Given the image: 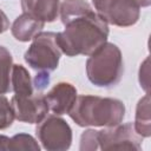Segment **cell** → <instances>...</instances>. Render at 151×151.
<instances>
[{
	"mask_svg": "<svg viewBox=\"0 0 151 151\" xmlns=\"http://www.w3.org/2000/svg\"><path fill=\"white\" fill-rule=\"evenodd\" d=\"M64 26V31L57 33V42L67 57H88L107 41L109 25L94 11L71 19Z\"/></svg>",
	"mask_w": 151,
	"mask_h": 151,
	"instance_id": "cell-1",
	"label": "cell"
},
{
	"mask_svg": "<svg viewBox=\"0 0 151 151\" xmlns=\"http://www.w3.org/2000/svg\"><path fill=\"white\" fill-rule=\"evenodd\" d=\"M67 114L81 127H111L123 122L125 105L116 98L83 94L77 97Z\"/></svg>",
	"mask_w": 151,
	"mask_h": 151,
	"instance_id": "cell-2",
	"label": "cell"
},
{
	"mask_svg": "<svg viewBox=\"0 0 151 151\" xmlns=\"http://www.w3.org/2000/svg\"><path fill=\"white\" fill-rule=\"evenodd\" d=\"M124 73V61L119 47L105 42L86 60L87 79L98 87L110 88L119 84Z\"/></svg>",
	"mask_w": 151,
	"mask_h": 151,
	"instance_id": "cell-3",
	"label": "cell"
},
{
	"mask_svg": "<svg viewBox=\"0 0 151 151\" xmlns=\"http://www.w3.org/2000/svg\"><path fill=\"white\" fill-rule=\"evenodd\" d=\"M61 57L60 47L57 42V33L40 32L33 38L32 44L24 54L25 61L35 71H54Z\"/></svg>",
	"mask_w": 151,
	"mask_h": 151,
	"instance_id": "cell-4",
	"label": "cell"
},
{
	"mask_svg": "<svg viewBox=\"0 0 151 151\" xmlns=\"http://www.w3.org/2000/svg\"><path fill=\"white\" fill-rule=\"evenodd\" d=\"M35 134L47 151H66L72 144V129L57 114L46 116L35 127Z\"/></svg>",
	"mask_w": 151,
	"mask_h": 151,
	"instance_id": "cell-5",
	"label": "cell"
},
{
	"mask_svg": "<svg viewBox=\"0 0 151 151\" xmlns=\"http://www.w3.org/2000/svg\"><path fill=\"white\" fill-rule=\"evenodd\" d=\"M96 13L109 25L133 26L140 17V7L132 0H92Z\"/></svg>",
	"mask_w": 151,
	"mask_h": 151,
	"instance_id": "cell-6",
	"label": "cell"
},
{
	"mask_svg": "<svg viewBox=\"0 0 151 151\" xmlns=\"http://www.w3.org/2000/svg\"><path fill=\"white\" fill-rule=\"evenodd\" d=\"M99 149L103 151L107 150H131V151H140L143 137H140L133 124H118L111 127H104L99 130L98 134Z\"/></svg>",
	"mask_w": 151,
	"mask_h": 151,
	"instance_id": "cell-7",
	"label": "cell"
},
{
	"mask_svg": "<svg viewBox=\"0 0 151 151\" xmlns=\"http://www.w3.org/2000/svg\"><path fill=\"white\" fill-rule=\"evenodd\" d=\"M14 118L27 124L40 123L48 113L50 109L45 99V94L31 96H13L11 99Z\"/></svg>",
	"mask_w": 151,
	"mask_h": 151,
	"instance_id": "cell-8",
	"label": "cell"
},
{
	"mask_svg": "<svg viewBox=\"0 0 151 151\" xmlns=\"http://www.w3.org/2000/svg\"><path fill=\"white\" fill-rule=\"evenodd\" d=\"M77 97V88L67 81H60L55 84L45 94V99L50 111L57 116L67 114L73 106Z\"/></svg>",
	"mask_w": 151,
	"mask_h": 151,
	"instance_id": "cell-9",
	"label": "cell"
},
{
	"mask_svg": "<svg viewBox=\"0 0 151 151\" xmlns=\"http://www.w3.org/2000/svg\"><path fill=\"white\" fill-rule=\"evenodd\" d=\"M21 8L42 22H53L59 15L60 0H21Z\"/></svg>",
	"mask_w": 151,
	"mask_h": 151,
	"instance_id": "cell-10",
	"label": "cell"
},
{
	"mask_svg": "<svg viewBox=\"0 0 151 151\" xmlns=\"http://www.w3.org/2000/svg\"><path fill=\"white\" fill-rule=\"evenodd\" d=\"M44 26L45 22L22 12V14L17 17V19L13 21L11 26V33L15 40L27 42L29 40H33L35 35L42 32Z\"/></svg>",
	"mask_w": 151,
	"mask_h": 151,
	"instance_id": "cell-11",
	"label": "cell"
},
{
	"mask_svg": "<svg viewBox=\"0 0 151 151\" xmlns=\"http://www.w3.org/2000/svg\"><path fill=\"white\" fill-rule=\"evenodd\" d=\"M150 94L146 93L140 98L136 106L133 127L136 132L143 137L149 138L151 136V116H150Z\"/></svg>",
	"mask_w": 151,
	"mask_h": 151,
	"instance_id": "cell-12",
	"label": "cell"
},
{
	"mask_svg": "<svg viewBox=\"0 0 151 151\" xmlns=\"http://www.w3.org/2000/svg\"><path fill=\"white\" fill-rule=\"evenodd\" d=\"M11 85L15 96H31L34 93L31 74L20 64H13L12 66Z\"/></svg>",
	"mask_w": 151,
	"mask_h": 151,
	"instance_id": "cell-13",
	"label": "cell"
},
{
	"mask_svg": "<svg viewBox=\"0 0 151 151\" xmlns=\"http://www.w3.org/2000/svg\"><path fill=\"white\" fill-rule=\"evenodd\" d=\"M91 11H93L92 6L85 0H64L60 4L59 15L64 25L71 19L84 15Z\"/></svg>",
	"mask_w": 151,
	"mask_h": 151,
	"instance_id": "cell-14",
	"label": "cell"
},
{
	"mask_svg": "<svg viewBox=\"0 0 151 151\" xmlns=\"http://www.w3.org/2000/svg\"><path fill=\"white\" fill-rule=\"evenodd\" d=\"M13 66V58L11 52L0 45V94H6L12 91L11 73Z\"/></svg>",
	"mask_w": 151,
	"mask_h": 151,
	"instance_id": "cell-15",
	"label": "cell"
},
{
	"mask_svg": "<svg viewBox=\"0 0 151 151\" xmlns=\"http://www.w3.org/2000/svg\"><path fill=\"white\" fill-rule=\"evenodd\" d=\"M8 150L9 151H20V150L40 151V145L35 140V138H33L31 134L18 133L9 139Z\"/></svg>",
	"mask_w": 151,
	"mask_h": 151,
	"instance_id": "cell-16",
	"label": "cell"
},
{
	"mask_svg": "<svg viewBox=\"0 0 151 151\" xmlns=\"http://www.w3.org/2000/svg\"><path fill=\"white\" fill-rule=\"evenodd\" d=\"M14 119L11 101L4 94H0V130L8 129L13 124Z\"/></svg>",
	"mask_w": 151,
	"mask_h": 151,
	"instance_id": "cell-17",
	"label": "cell"
},
{
	"mask_svg": "<svg viewBox=\"0 0 151 151\" xmlns=\"http://www.w3.org/2000/svg\"><path fill=\"white\" fill-rule=\"evenodd\" d=\"M99 130L88 129L85 130L80 136V151H96L99 149V140H98Z\"/></svg>",
	"mask_w": 151,
	"mask_h": 151,
	"instance_id": "cell-18",
	"label": "cell"
},
{
	"mask_svg": "<svg viewBox=\"0 0 151 151\" xmlns=\"http://www.w3.org/2000/svg\"><path fill=\"white\" fill-rule=\"evenodd\" d=\"M32 81H33V87L37 91L45 90L50 84V72H47V71H38Z\"/></svg>",
	"mask_w": 151,
	"mask_h": 151,
	"instance_id": "cell-19",
	"label": "cell"
},
{
	"mask_svg": "<svg viewBox=\"0 0 151 151\" xmlns=\"http://www.w3.org/2000/svg\"><path fill=\"white\" fill-rule=\"evenodd\" d=\"M9 28V21L7 15L5 14V12L2 9H0V34L6 32Z\"/></svg>",
	"mask_w": 151,
	"mask_h": 151,
	"instance_id": "cell-20",
	"label": "cell"
},
{
	"mask_svg": "<svg viewBox=\"0 0 151 151\" xmlns=\"http://www.w3.org/2000/svg\"><path fill=\"white\" fill-rule=\"evenodd\" d=\"M9 137L5 134H0V151H8V145H9Z\"/></svg>",
	"mask_w": 151,
	"mask_h": 151,
	"instance_id": "cell-21",
	"label": "cell"
},
{
	"mask_svg": "<svg viewBox=\"0 0 151 151\" xmlns=\"http://www.w3.org/2000/svg\"><path fill=\"white\" fill-rule=\"evenodd\" d=\"M133 2H136L139 7H149L151 5V0H132Z\"/></svg>",
	"mask_w": 151,
	"mask_h": 151,
	"instance_id": "cell-22",
	"label": "cell"
}]
</instances>
